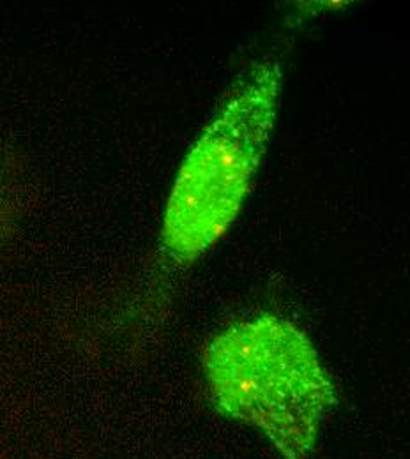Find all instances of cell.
<instances>
[{
	"instance_id": "obj_2",
	"label": "cell",
	"mask_w": 410,
	"mask_h": 459,
	"mask_svg": "<svg viewBox=\"0 0 410 459\" xmlns=\"http://www.w3.org/2000/svg\"><path fill=\"white\" fill-rule=\"evenodd\" d=\"M282 83L280 62H260L184 158L161 229V242L179 264L200 258L234 223L266 154Z\"/></svg>"
},
{
	"instance_id": "obj_1",
	"label": "cell",
	"mask_w": 410,
	"mask_h": 459,
	"mask_svg": "<svg viewBox=\"0 0 410 459\" xmlns=\"http://www.w3.org/2000/svg\"><path fill=\"white\" fill-rule=\"evenodd\" d=\"M220 411L258 428L285 459H311L336 389L310 338L264 313L213 338L202 357Z\"/></svg>"
}]
</instances>
